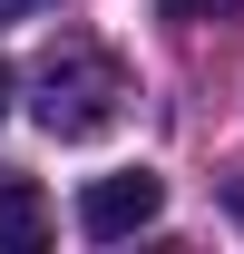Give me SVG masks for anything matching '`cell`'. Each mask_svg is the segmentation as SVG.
<instances>
[{
	"label": "cell",
	"instance_id": "cell-1",
	"mask_svg": "<svg viewBox=\"0 0 244 254\" xmlns=\"http://www.w3.org/2000/svg\"><path fill=\"white\" fill-rule=\"evenodd\" d=\"M30 88H39V127H49V137H98V127L118 118L127 78H118V59H108V49L68 39V49H49V59H39Z\"/></svg>",
	"mask_w": 244,
	"mask_h": 254
},
{
	"label": "cell",
	"instance_id": "cell-2",
	"mask_svg": "<svg viewBox=\"0 0 244 254\" xmlns=\"http://www.w3.org/2000/svg\"><path fill=\"white\" fill-rule=\"evenodd\" d=\"M156 215H166V176H156V166H118V176H98V186L78 195V235H88V245H127V235H147Z\"/></svg>",
	"mask_w": 244,
	"mask_h": 254
},
{
	"label": "cell",
	"instance_id": "cell-3",
	"mask_svg": "<svg viewBox=\"0 0 244 254\" xmlns=\"http://www.w3.org/2000/svg\"><path fill=\"white\" fill-rule=\"evenodd\" d=\"M49 245V195L30 176H0V254H39Z\"/></svg>",
	"mask_w": 244,
	"mask_h": 254
},
{
	"label": "cell",
	"instance_id": "cell-4",
	"mask_svg": "<svg viewBox=\"0 0 244 254\" xmlns=\"http://www.w3.org/2000/svg\"><path fill=\"white\" fill-rule=\"evenodd\" d=\"M166 20H215V10H235V0H156Z\"/></svg>",
	"mask_w": 244,
	"mask_h": 254
},
{
	"label": "cell",
	"instance_id": "cell-5",
	"mask_svg": "<svg viewBox=\"0 0 244 254\" xmlns=\"http://www.w3.org/2000/svg\"><path fill=\"white\" fill-rule=\"evenodd\" d=\"M30 10H39V0H0V30H10V20H30Z\"/></svg>",
	"mask_w": 244,
	"mask_h": 254
},
{
	"label": "cell",
	"instance_id": "cell-6",
	"mask_svg": "<svg viewBox=\"0 0 244 254\" xmlns=\"http://www.w3.org/2000/svg\"><path fill=\"white\" fill-rule=\"evenodd\" d=\"M0 118H10V68H0Z\"/></svg>",
	"mask_w": 244,
	"mask_h": 254
}]
</instances>
